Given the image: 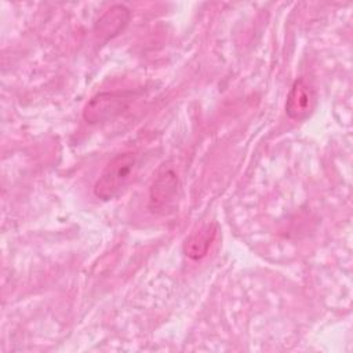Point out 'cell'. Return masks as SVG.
I'll return each mask as SVG.
<instances>
[{
  "label": "cell",
  "mask_w": 353,
  "mask_h": 353,
  "mask_svg": "<svg viewBox=\"0 0 353 353\" xmlns=\"http://www.w3.org/2000/svg\"><path fill=\"white\" fill-rule=\"evenodd\" d=\"M138 168V154L132 150L114 156L94 185V194L102 200L119 197L132 182Z\"/></svg>",
  "instance_id": "1"
},
{
  "label": "cell",
  "mask_w": 353,
  "mask_h": 353,
  "mask_svg": "<svg viewBox=\"0 0 353 353\" xmlns=\"http://www.w3.org/2000/svg\"><path fill=\"white\" fill-rule=\"evenodd\" d=\"M132 92L108 91L94 95L83 110V117L90 124L110 121L121 114L131 103Z\"/></svg>",
  "instance_id": "2"
},
{
  "label": "cell",
  "mask_w": 353,
  "mask_h": 353,
  "mask_svg": "<svg viewBox=\"0 0 353 353\" xmlns=\"http://www.w3.org/2000/svg\"><path fill=\"white\" fill-rule=\"evenodd\" d=\"M178 188L176 172L170 167L161 168L149 189V210L161 215L171 212L176 204Z\"/></svg>",
  "instance_id": "3"
},
{
  "label": "cell",
  "mask_w": 353,
  "mask_h": 353,
  "mask_svg": "<svg viewBox=\"0 0 353 353\" xmlns=\"http://www.w3.org/2000/svg\"><path fill=\"white\" fill-rule=\"evenodd\" d=\"M314 102L313 90L305 79L299 77L294 81L285 101V113L291 120L301 121L309 116Z\"/></svg>",
  "instance_id": "4"
},
{
  "label": "cell",
  "mask_w": 353,
  "mask_h": 353,
  "mask_svg": "<svg viewBox=\"0 0 353 353\" xmlns=\"http://www.w3.org/2000/svg\"><path fill=\"white\" fill-rule=\"evenodd\" d=\"M130 21V10L123 4H116L108 8L97 21L94 32L99 40L108 41L117 36Z\"/></svg>",
  "instance_id": "5"
},
{
  "label": "cell",
  "mask_w": 353,
  "mask_h": 353,
  "mask_svg": "<svg viewBox=\"0 0 353 353\" xmlns=\"http://www.w3.org/2000/svg\"><path fill=\"white\" fill-rule=\"evenodd\" d=\"M216 236V225L207 223L199 230L193 232L185 241L183 251L190 259H200L208 252Z\"/></svg>",
  "instance_id": "6"
}]
</instances>
